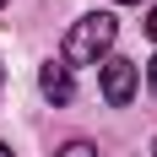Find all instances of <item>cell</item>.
Instances as JSON below:
<instances>
[{
  "label": "cell",
  "mask_w": 157,
  "mask_h": 157,
  "mask_svg": "<svg viewBox=\"0 0 157 157\" xmlns=\"http://www.w3.org/2000/svg\"><path fill=\"white\" fill-rule=\"evenodd\" d=\"M114 38H119V22H114L109 11H92V16H81V22H71L60 60L71 65V71H76V65H98L114 49Z\"/></svg>",
  "instance_id": "obj_1"
},
{
  "label": "cell",
  "mask_w": 157,
  "mask_h": 157,
  "mask_svg": "<svg viewBox=\"0 0 157 157\" xmlns=\"http://www.w3.org/2000/svg\"><path fill=\"white\" fill-rule=\"evenodd\" d=\"M136 81H141V65L136 60H125V54L103 60V98H109V109H125L136 98Z\"/></svg>",
  "instance_id": "obj_2"
},
{
  "label": "cell",
  "mask_w": 157,
  "mask_h": 157,
  "mask_svg": "<svg viewBox=\"0 0 157 157\" xmlns=\"http://www.w3.org/2000/svg\"><path fill=\"white\" fill-rule=\"evenodd\" d=\"M38 92H44L49 103H54V109H60V103H71V98H76V81H71V65H65V60H49L44 71H38Z\"/></svg>",
  "instance_id": "obj_3"
},
{
  "label": "cell",
  "mask_w": 157,
  "mask_h": 157,
  "mask_svg": "<svg viewBox=\"0 0 157 157\" xmlns=\"http://www.w3.org/2000/svg\"><path fill=\"white\" fill-rule=\"evenodd\" d=\"M54 157H98V146H92V141H65Z\"/></svg>",
  "instance_id": "obj_4"
},
{
  "label": "cell",
  "mask_w": 157,
  "mask_h": 157,
  "mask_svg": "<svg viewBox=\"0 0 157 157\" xmlns=\"http://www.w3.org/2000/svg\"><path fill=\"white\" fill-rule=\"evenodd\" d=\"M146 87L157 92V54H152V65H146Z\"/></svg>",
  "instance_id": "obj_5"
},
{
  "label": "cell",
  "mask_w": 157,
  "mask_h": 157,
  "mask_svg": "<svg viewBox=\"0 0 157 157\" xmlns=\"http://www.w3.org/2000/svg\"><path fill=\"white\" fill-rule=\"evenodd\" d=\"M146 33H152V38H157V6H152V16H146Z\"/></svg>",
  "instance_id": "obj_6"
},
{
  "label": "cell",
  "mask_w": 157,
  "mask_h": 157,
  "mask_svg": "<svg viewBox=\"0 0 157 157\" xmlns=\"http://www.w3.org/2000/svg\"><path fill=\"white\" fill-rule=\"evenodd\" d=\"M0 157H16V152H11V146H6V141H0Z\"/></svg>",
  "instance_id": "obj_7"
},
{
  "label": "cell",
  "mask_w": 157,
  "mask_h": 157,
  "mask_svg": "<svg viewBox=\"0 0 157 157\" xmlns=\"http://www.w3.org/2000/svg\"><path fill=\"white\" fill-rule=\"evenodd\" d=\"M119 6H141V0H119Z\"/></svg>",
  "instance_id": "obj_8"
},
{
  "label": "cell",
  "mask_w": 157,
  "mask_h": 157,
  "mask_svg": "<svg viewBox=\"0 0 157 157\" xmlns=\"http://www.w3.org/2000/svg\"><path fill=\"white\" fill-rule=\"evenodd\" d=\"M0 6H6V0H0Z\"/></svg>",
  "instance_id": "obj_9"
},
{
  "label": "cell",
  "mask_w": 157,
  "mask_h": 157,
  "mask_svg": "<svg viewBox=\"0 0 157 157\" xmlns=\"http://www.w3.org/2000/svg\"><path fill=\"white\" fill-rule=\"evenodd\" d=\"M152 152H157V146H152Z\"/></svg>",
  "instance_id": "obj_10"
}]
</instances>
